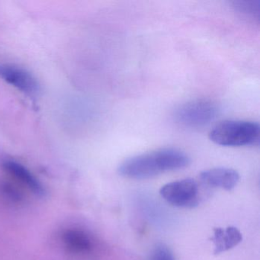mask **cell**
<instances>
[{
    "label": "cell",
    "instance_id": "6",
    "mask_svg": "<svg viewBox=\"0 0 260 260\" xmlns=\"http://www.w3.org/2000/svg\"><path fill=\"white\" fill-rule=\"evenodd\" d=\"M0 78L24 93L32 95L38 91L36 79L25 70L14 65L0 63Z\"/></svg>",
    "mask_w": 260,
    "mask_h": 260
},
{
    "label": "cell",
    "instance_id": "1",
    "mask_svg": "<svg viewBox=\"0 0 260 260\" xmlns=\"http://www.w3.org/2000/svg\"><path fill=\"white\" fill-rule=\"evenodd\" d=\"M190 158L177 149L166 148L132 156L124 160L118 173L132 179H147L188 167Z\"/></svg>",
    "mask_w": 260,
    "mask_h": 260
},
{
    "label": "cell",
    "instance_id": "9",
    "mask_svg": "<svg viewBox=\"0 0 260 260\" xmlns=\"http://www.w3.org/2000/svg\"><path fill=\"white\" fill-rule=\"evenodd\" d=\"M241 232L235 226L214 228L211 241L214 245V253H221L237 246L242 241Z\"/></svg>",
    "mask_w": 260,
    "mask_h": 260
},
{
    "label": "cell",
    "instance_id": "5",
    "mask_svg": "<svg viewBox=\"0 0 260 260\" xmlns=\"http://www.w3.org/2000/svg\"><path fill=\"white\" fill-rule=\"evenodd\" d=\"M61 240L65 249L74 255L88 256L95 252V240L91 234L83 230H66L62 234Z\"/></svg>",
    "mask_w": 260,
    "mask_h": 260
},
{
    "label": "cell",
    "instance_id": "3",
    "mask_svg": "<svg viewBox=\"0 0 260 260\" xmlns=\"http://www.w3.org/2000/svg\"><path fill=\"white\" fill-rule=\"evenodd\" d=\"M219 109L214 102L197 100L181 106L175 113L176 121L188 127H201L215 119Z\"/></svg>",
    "mask_w": 260,
    "mask_h": 260
},
{
    "label": "cell",
    "instance_id": "10",
    "mask_svg": "<svg viewBox=\"0 0 260 260\" xmlns=\"http://www.w3.org/2000/svg\"><path fill=\"white\" fill-rule=\"evenodd\" d=\"M150 260H176L173 255V252L171 249L162 244L156 245L151 253H150Z\"/></svg>",
    "mask_w": 260,
    "mask_h": 260
},
{
    "label": "cell",
    "instance_id": "8",
    "mask_svg": "<svg viewBox=\"0 0 260 260\" xmlns=\"http://www.w3.org/2000/svg\"><path fill=\"white\" fill-rule=\"evenodd\" d=\"M3 167L10 176L33 194L40 196L45 192L39 179L25 166L12 159H6L3 162Z\"/></svg>",
    "mask_w": 260,
    "mask_h": 260
},
{
    "label": "cell",
    "instance_id": "4",
    "mask_svg": "<svg viewBox=\"0 0 260 260\" xmlns=\"http://www.w3.org/2000/svg\"><path fill=\"white\" fill-rule=\"evenodd\" d=\"M159 194L166 202L179 208H192L199 203V185L192 179L166 184L159 190Z\"/></svg>",
    "mask_w": 260,
    "mask_h": 260
},
{
    "label": "cell",
    "instance_id": "7",
    "mask_svg": "<svg viewBox=\"0 0 260 260\" xmlns=\"http://www.w3.org/2000/svg\"><path fill=\"white\" fill-rule=\"evenodd\" d=\"M200 179L204 184L213 188L231 191L238 184L240 175L233 169L219 167L202 172Z\"/></svg>",
    "mask_w": 260,
    "mask_h": 260
},
{
    "label": "cell",
    "instance_id": "11",
    "mask_svg": "<svg viewBox=\"0 0 260 260\" xmlns=\"http://www.w3.org/2000/svg\"><path fill=\"white\" fill-rule=\"evenodd\" d=\"M240 12H241L243 15L248 17H255L257 16L258 18L259 14V5L255 6L253 2H243L240 3V5L237 7Z\"/></svg>",
    "mask_w": 260,
    "mask_h": 260
},
{
    "label": "cell",
    "instance_id": "2",
    "mask_svg": "<svg viewBox=\"0 0 260 260\" xmlns=\"http://www.w3.org/2000/svg\"><path fill=\"white\" fill-rule=\"evenodd\" d=\"M259 136L258 123L238 120L221 121L209 132V139L213 143L224 147L257 145Z\"/></svg>",
    "mask_w": 260,
    "mask_h": 260
}]
</instances>
